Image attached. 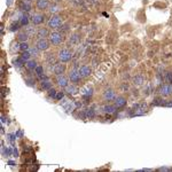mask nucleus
I'll return each instance as SVG.
<instances>
[{
    "mask_svg": "<svg viewBox=\"0 0 172 172\" xmlns=\"http://www.w3.org/2000/svg\"><path fill=\"white\" fill-rule=\"evenodd\" d=\"M62 25V17L59 14L51 15V17L47 21V28L52 29V30H56Z\"/></svg>",
    "mask_w": 172,
    "mask_h": 172,
    "instance_id": "nucleus-1",
    "label": "nucleus"
},
{
    "mask_svg": "<svg viewBox=\"0 0 172 172\" xmlns=\"http://www.w3.org/2000/svg\"><path fill=\"white\" fill-rule=\"evenodd\" d=\"M72 59V53L68 48H62L57 53V61L62 62V63H67Z\"/></svg>",
    "mask_w": 172,
    "mask_h": 172,
    "instance_id": "nucleus-2",
    "label": "nucleus"
},
{
    "mask_svg": "<svg viewBox=\"0 0 172 172\" xmlns=\"http://www.w3.org/2000/svg\"><path fill=\"white\" fill-rule=\"evenodd\" d=\"M48 40L51 42V45L53 46H59L63 42V35L59 31H52L49 33Z\"/></svg>",
    "mask_w": 172,
    "mask_h": 172,
    "instance_id": "nucleus-3",
    "label": "nucleus"
},
{
    "mask_svg": "<svg viewBox=\"0 0 172 172\" xmlns=\"http://www.w3.org/2000/svg\"><path fill=\"white\" fill-rule=\"evenodd\" d=\"M35 46L40 51V52H46L47 49L51 47V42H49L48 38H44V39H37Z\"/></svg>",
    "mask_w": 172,
    "mask_h": 172,
    "instance_id": "nucleus-4",
    "label": "nucleus"
},
{
    "mask_svg": "<svg viewBox=\"0 0 172 172\" xmlns=\"http://www.w3.org/2000/svg\"><path fill=\"white\" fill-rule=\"evenodd\" d=\"M52 70L55 76H60V75L66 74L67 67H66V64L62 63V62H56V63L52 67Z\"/></svg>",
    "mask_w": 172,
    "mask_h": 172,
    "instance_id": "nucleus-5",
    "label": "nucleus"
},
{
    "mask_svg": "<svg viewBox=\"0 0 172 172\" xmlns=\"http://www.w3.org/2000/svg\"><path fill=\"white\" fill-rule=\"evenodd\" d=\"M69 81H70V79H69V77H67L66 75H60V76H56L55 77L56 85L61 88L67 87L68 85H69Z\"/></svg>",
    "mask_w": 172,
    "mask_h": 172,
    "instance_id": "nucleus-6",
    "label": "nucleus"
},
{
    "mask_svg": "<svg viewBox=\"0 0 172 172\" xmlns=\"http://www.w3.org/2000/svg\"><path fill=\"white\" fill-rule=\"evenodd\" d=\"M45 15L42 13H33L31 16L32 25H42L45 22Z\"/></svg>",
    "mask_w": 172,
    "mask_h": 172,
    "instance_id": "nucleus-7",
    "label": "nucleus"
},
{
    "mask_svg": "<svg viewBox=\"0 0 172 172\" xmlns=\"http://www.w3.org/2000/svg\"><path fill=\"white\" fill-rule=\"evenodd\" d=\"M68 77H69V79H70V81L72 84H77L81 79V74H79L78 69H71V70L69 71V74H68Z\"/></svg>",
    "mask_w": 172,
    "mask_h": 172,
    "instance_id": "nucleus-8",
    "label": "nucleus"
},
{
    "mask_svg": "<svg viewBox=\"0 0 172 172\" xmlns=\"http://www.w3.org/2000/svg\"><path fill=\"white\" fill-rule=\"evenodd\" d=\"M78 71H79L81 78H87L92 75V68L90 66H87V64H83L81 67H79Z\"/></svg>",
    "mask_w": 172,
    "mask_h": 172,
    "instance_id": "nucleus-9",
    "label": "nucleus"
},
{
    "mask_svg": "<svg viewBox=\"0 0 172 172\" xmlns=\"http://www.w3.org/2000/svg\"><path fill=\"white\" fill-rule=\"evenodd\" d=\"M51 4H49V0H36V8L39 12H44L46 9H48Z\"/></svg>",
    "mask_w": 172,
    "mask_h": 172,
    "instance_id": "nucleus-10",
    "label": "nucleus"
},
{
    "mask_svg": "<svg viewBox=\"0 0 172 172\" xmlns=\"http://www.w3.org/2000/svg\"><path fill=\"white\" fill-rule=\"evenodd\" d=\"M20 9L23 13H29L32 9V4L31 0H21L20 2Z\"/></svg>",
    "mask_w": 172,
    "mask_h": 172,
    "instance_id": "nucleus-11",
    "label": "nucleus"
},
{
    "mask_svg": "<svg viewBox=\"0 0 172 172\" xmlns=\"http://www.w3.org/2000/svg\"><path fill=\"white\" fill-rule=\"evenodd\" d=\"M160 94L162 96H169V95L172 94V86L169 84H164V85H161L160 87Z\"/></svg>",
    "mask_w": 172,
    "mask_h": 172,
    "instance_id": "nucleus-12",
    "label": "nucleus"
},
{
    "mask_svg": "<svg viewBox=\"0 0 172 172\" xmlns=\"http://www.w3.org/2000/svg\"><path fill=\"white\" fill-rule=\"evenodd\" d=\"M103 99H105L106 101H114L116 99V93L111 88H107L103 92Z\"/></svg>",
    "mask_w": 172,
    "mask_h": 172,
    "instance_id": "nucleus-13",
    "label": "nucleus"
},
{
    "mask_svg": "<svg viewBox=\"0 0 172 172\" xmlns=\"http://www.w3.org/2000/svg\"><path fill=\"white\" fill-rule=\"evenodd\" d=\"M18 22H20L21 27H28L29 23L31 22V17H29V15L27 13H22L20 18H18Z\"/></svg>",
    "mask_w": 172,
    "mask_h": 172,
    "instance_id": "nucleus-14",
    "label": "nucleus"
},
{
    "mask_svg": "<svg viewBox=\"0 0 172 172\" xmlns=\"http://www.w3.org/2000/svg\"><path fill=\"white\" fill-rule=\"evenodd\" d=\"M49 33L51 32L48 31V29L47 28H39L37 30V38L38 39H44V38H48L49 37Z\"/></svg>",
    "mask_w": 172,
    "mask_h": 172,
    "instance_id": "nucleus-15",
    "label": "nucleus"
},
{
    "mask_svg": "<svg viewBox=\"0 0 172 172\" xmlns=\"http://www.w3.org/2000/svg\"><path fill=\"white\" fill-rule=\"evenodd\" d=\"M127 103V100L124 96H116V99L114 100V105L116 106L117 108H123V107H125Z\"/></svg>",
    "mask_w": 172,
    "mask_h": 172,
    "instance_id": "nucleus-16",
    "label": "nucleus"
},
{
    "mask_svg": "<svg viewBox=\"0 0 172 172\" xmlns=\"http://www.w3.org/2000/svg\"><path fill=\"white\" fill-rule=\"evenodd\" d=\"M66 92H67L69 95H75L79 92V90H78V87L76 86V84H69L67 87H66Z\"/></svg>",
    "mask_w": 172,
    "mask_h": 172,
    "instance_id": "nucleus-17",
    "label": "nucleus"
},
{
    "mask_svg": "<svg viewBox=\"0 0 172 172\" xmlns=\"http://www.w3.org/2000/svg\"><path fill=\"white\" fill-rule=\"evenodd\" d=\"M81 95L84 96L85 99H90L93 95V88L91 86H85L83 90H81Z\"/></svg>",
    "mask_w": 172,
    "mask_h": 172,
    "instance_id": "nucleus-18",
    "label": "nucleus"
},
{
    "mask_svg": "<svg viewBox=\"0 0 172 172\" xmlns=\"http://www.w3.org/2000/svg\"><path fill=\"white\" fill-rule=\"evenodd\" d=\"M37 62H36V60H33V59H30L29 61H27L24 64V67L28 69L29 71H35V69L37 68Z\"/></svg>",
    "mask_w": 172,
    "mask_h": 172,
    "instance_id": "nucleus-19",
    "label": "nucleus"
},
{
    "mask_svg": "<svg viewBox=\"0 0 172 172\" xmlns=\"http://www.w3.org/2000/svg\"><path fill=\"white\" fill-rule=\"evenodd\" d=\"M40 86H42V88L44 90V91H48V90H51L53 86L52 81H49V79H45V81H40Z\"/></svg>",
    "mask_w": 172,
    "mask_h": 172,
    "instance_id": "nucleus-20",
    "label": "nucleus"
},
{
    "mask_svg": "<svg viewBox=\"0 0 172 172\" xmlns=\"http://www.w3.org/2000/svg\"><path fill=\"white\" fill-rule=\"evenodd\" d=\"M117 107L115 105H106L103 108H102V110H103V112H106V114H114V112L116 111Z\"/></svg>",
    "mask_w": 172,
    "mask_h": 172,
    "instance_id": "nucleus-21",
    "label": "nucleus"
},
{
    "mask_svg": "<svg viewBox=\"0 0 172 172\" xmlns=\"http://www.w3.org/2000/svg\"><path fill=\"white\" fill-rule=\"evenodd\" d=\"M133 84L137 85V86L144 85L145 84V77L142 76V75H137V76L133 78Z\"/></svg>",
    "mask_w": 172,
    "mask_h": 172,
    "instance_id": "nucleus-22",
    "label": "nucleus"
},
{
    "mask_svg": "<svg viewBox=\"0 0 172 172\" xmlns=\"http://www.w3.org/2000/svg\"><path fill=\"white\" fill-rule=\"evenodd\" d=\"M47 11H48L52 15H54V14H57V13L61 11V7L57 4H51V6H49V8Z\"/></svg>",
    "mask_w": 172,
    "mask_h": 172,
    "instance_id": "nucleus-23",
    "label": "nucleus"
},
{
    "mask_svg": "<svg viewBox=\"0 0 172 172\" xmlns=\"http://www.w3.org/2000/svg\"><path fill=\"white\" fill-rule=\"evenodd\" d=\"M28 38H29V35L27 33V31H21V32H18V35H17V40H18L20 42H28Z\"/></svg>",
    "mask_w": 172,
    "mask_h": 172,
    "instance_id": "nucleus-24",
    "label": "nucleus"
},
{
    "mask_svg": "<svg viewBox=\"0 0 172 172\" xmlns=\"http://www.w3.org/2000/svg\"><path fill=\"white\" fill-rule=\"evenodd\" d=\"M13 63H14V67L15 68H22L25 64V61L22 59L21 56H20V57H16V59L13 61Z\"/></svg>",
    "mask_w": 172,
    "mask_h": 172,
    "instance_id": "nucleus-25",
    "label": "nucleus"
},
{
    "mask_svg": "<svg viewBox=\"0 0 172 172\" xmlns=\"http://www.w3.org/2000/svg\"><path fill=\"white\" fill-rule=\"evenodd\" d=\"M29 48H30V46H29L28 42H20V52H27V51H29Z\"/></svg>",
    "mask_w": 172,
    "mask_h": 172,
    "instance_id": "nucleus-26",
    "label": "nucleus"
},
{
    "mask_svg": "<svg viewBox=\"0 0 172 172\" xmlns=\"http://www.w3.org/2000/svg\"><path fill=\"white\" fill-rule=\"evenodd\" d=\"M36 25H33V27H27V33L29 35V37H32V36H35V35H37V30H36V28H35Z\"/></svg>",
    "mask_w": 172,
    "mask_h": 172,
    "instance_id": "nucleus-27",
    "label": "nucleus"
},
{
    "mask_svg": "<svg viewBox=\"0 0 172 172\" xmlns=\"http://www.w3.org/2000/svg\"><path fill=\"white\" fill-rule=\"evenodd\" d=\"M56 94H57V91L53 87L51 90H48V92H47V96L49 99H56Z\"/></svg>",
    "mask_w": 172,
    "mask_h": 172,
    "instance_id": "nucleus-28",
    "label": "nucleus"
},
{
    "mask_svg": "<svg viewBox=\"0 0 172 172\" xmlns=\"http://www.w3.org/2000/svg\"><path fill=\"white\" fill-rule=\"evenodd\" d=\"M20 27H21L20 22H14V23H12V24H11V27H9V30H11L12 32H15V31H17L18 29H20Z\"/></svg>",
    "mask_w": 172,
    "mask_h": 172,
    "instance_id": "nucleus-29",
    "label": "nucleus"
},
{
    "mask_svg": "<svg viewBox=\"0 0 172 172\" xmlns=\"http://www.w3.org/2000/svg\"><path fill=\"white\" fill-rule=\"evenodd\" d=\"M28 52L30 53V55H31V56H37L39 54V52H40V51H39V49L37 48L36 46H33V47H30V48H29Z\"/></svg>",
    "mask_w": 172,
    "mask_h": 172,
    "instance_id": "nucleus-30",
    "label": "nucleus"
},
{
    "mask_svg": "<svg viewBox=\"0 0 172 172\" xmlns=\"http://www.w3.org/2000/svg\"><path fill=\"white\" fill-rule=\"evenodd\" d=\"M21 57H22V59H23V60L25 61V62H27V61H29V60H30V59H31L32 56L30 55V53H29L28 51H27V52H22Z\"/></svg>",
    "mask_w": 172,
    "mask_h": 172,
    "instance_id": "nucleus-31",
    "label": "nucleus"
},
{
    "mask_svg": "<svg viewBox=\"0 0 172 172\" xmlns=\"http://www.w3.org/2000/svg\"><path fill=\"white\" fill-rule=\"evenodd\" d=\"M35 74L36 76H40L44 74V67L42 66H37V68L35 69Z\"/></svg>",
    "mask_w": 172,
    "mask_h": 172,
    "instance_id": "nucleus-32",
    "label": "nucleus"
},
{
    "mask_svg": "<svg viewBox=\"0 0 172 172\" xmlns=\"http://www.w3.org/2000/svg\"><path fill=\"white\" fill-rule=\"evenodd\" d=\"M64 98V92H57L56 94V100H62Z\"/></svg>",
    "mask_w": 172,
    "mask_h": 172,
    "instance_id": "nucleus-33",
    "label": "nucleus"
},
{
    "mask_svg": "<svg viewBox=\"0 0 172 172\" xmlns=\"http://www.w3.org/2000/svg\"><path fill=\"white\" fill-rule=\"evenodd\" d=\"M87 116L88 117H93V116H94V111H93V109H88Z\"/></svg>",
    "mask_w": 172,
    "mask_h": 172,
    "instance_id": "nucleus-34",
    "label": "nucleus"
},
{
    "mask_svg": "<svg viewBox=\"0 0 172 172\" xmlns=\"http://www.w3.org/2000/svg\"><path fill=\"white\" fill-rule=\"evenodd\" d=\"M54 1H60V0H54Z\"/></svg>",
    "mask_w": 172,
    "mask_h": 172,
    "instance_id": "nucleus-35",
    "label": "nucleus"
},
{
    "mask_svg": "<svg viewBox=\"0 0 172 172\" xmlns=\"http://www.w3.org/2000/svg\"><path fill=\"white\" fill-rule=\"evenodd\" d=\"M31 1H35V0H31Z\"/></svg>",
    "mask_w": 172,
    "mask_h": 172,
    "instance_id": "nucleus-36",
    "label": "nucleus"
}]
</instances>
